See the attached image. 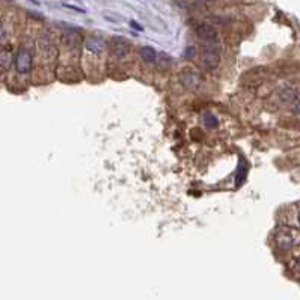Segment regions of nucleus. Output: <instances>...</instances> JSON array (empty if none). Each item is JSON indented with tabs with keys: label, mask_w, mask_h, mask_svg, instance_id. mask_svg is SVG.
I'll return each mask as SVG.
<instances>
[{
	"label": "nucleus",
	"mask_w": 300,
	"mask_h": 300,
	"mask_svg": "<svg viewBox=\"0 0 300 300\" xmlns=\"http://www.w3.org/2000/svg\"><path fill=\"white\" fill-rule=\"evenodd\" d=\"M201 59L205 68L213 69L217 68L220 62V47L217 42H204L201 50Z\"/></svg>",
	"instance_id": "obj_1"
},
{
	"label": "nucleus",
	"mask_w": 300,
	"mask_h": 300,
	"mask_svg": "<svg viewBox=\"0 0 300 300\" xmlns=\"http://www.w3.org/2000/svg\"><path fill=\"white\" fill-rule=\"evenodd\" d=\"M32 68V53L21 47L15 54V69L20 74H27Z\"/></svg>",
	"instance_id": "obj_2"
},
{
	"label": "nucleus",
	"mask_w": 300,
	"mask_h": 300,
	"mask_svg": "<svg viewBox=\"0 0 300 300\" xmlns=\"http://www.w3.org/2000/svg\"><path fill=\"white\" fill-rule=\"evenodd\" d=\"M194 32L197 33V36L201 39H204V42H216L217 38H219V32L217 29L210 24V23H201L196 26Z\"/></svg>",
	"instance_id": "obj_3"
},
{
	"label": "nucleus",
	"mask_w": 300,
	"mask_h": 300,
	"mask_svg": "<svg viewBox=\"0 0 300 300\" xmlns=\"http://www.w3.org/2000/svg\"><path fill=\"white\" fill-rule=\"evenodd\" d=\"M130 51V42L121 36H115L110 42V53L112 56L118 57V59H122L128 54Z\"/></svg>",
	"instance_id": "obj_4"
},
{
	"label": "nucleus",
	"mask_w": 300,
	"mask_h": 300,
	"mask_svg": "<svg viewBox=\"0 0 300 300\" xmlns=\"http://www.w3.org/2000/svg\"><path fill=\"white\" fill-rule=\"evenodd\" d=\"M86 48L92 53H101L106 48V41L99 36H90L86 41Z\"/></svg>",
	"instance_id": "obj_5"
},
{
	"label": "nucleus",
	"mask_w": 300,
	"mask_h": 300,
	"mask_svg": "<svg viewBox=\"0 0 300 300\" xmlns=\"http://www.w3.org/2000/svg\"><path fill=\"white\" fill-rule=\"evenodd\" d=\"M276 244L280 250H289L294 244V240L289 234L286 232H280L276 235Z\"/></svg>",
	"instance_id": "obj_6"
},
{
	"label": "nucleus",
	"mask_w": 300,
	"mask_h": 300,
	"mask_svg": "<svg viewBox=\"0 0 300 300\" xmlns=\"http://www.w3.org/2000/svg\"><path fill=\"white\" fill-rule=\"evenodd\" d=\"M139 54H140V57H142L145 62L152 63V62H155V60H157V51H155L152 47H149V45H143V47H140Z\"/></svg>",
	"instance_id": "obj_7"
},
{
	"label": "nucleus",
	"mask_w": 300,
	"mask_h": 300,
	"mask_svg": "<svg viewBox=\"0 0 300 300\" xmlns=\"http://www.w3.org/2000/svg\"><path fill=\"white\" fill-rule=\"evenodd\" d=\"M181 80H182V84L187 87H196L201 83V77L196 72H185Z\"/></svg>",
	"instance_id": "obj_8"
},
{
	"label": "nucleus",
	"mask_w": 300,
	"mask_h": 300,
	"mask_svg": "<svg viewBox=\"0 0 300 300\" xmlns=\"http://www.w3.org/2000/svg\"><path fill=\"white\" fill-rule=\"evenodd\" d=\"M279 98H280V101H282L283 104H292V103L297 99V90H295V89H291V87H286V89H283V90L280 92Z\"/></svg>",
	"instance_id": "obj_9"
},
{
	"label": "nucleus",
	"mask_w": 300,
	"mask_h": 300,
	"mask_svg": "<svg viewBox=\"0 0 300 300\" xmlns=\"http://www.w3.org/2000/svg\"><path fill=\"white\" fill-rule=\"evenodd\" d=\"M12 63V54L8 50H2L0 51V72L8 71V68Z\"/></svg>",
	"instance_id": "obj_10"
},
{
	"label": "nucleus",
	"mask_w": 300,
	"mask_h": 300,
	"mask_svg": "<svg viewBox=\"0 0 300 300\" xmlns=\"http://www.w3.org/2000/svg\"><path fill=\"white\" fill-rule=\"evenodd\" d=\"M78 41H80V36L75 35V33H66L63 36V42L69 47V48H74V45H78Z\"/></svg>",
	"instance_id": "obj_11"
},
{
	"label": "nucleus",
	"mask_w": 300,
	"mask_h": 300,
	"mask_svg": "<svg viewBox=\"0 0 300 300\" xmlns=\"http://www.w3.org/2000/svg\"><path fill=\"white\" fill-rule=\"evenodd\" d=\"M243 158L240 160V166H238V170H237V185H241V182H243V179H244V173H246V169H244V166H243Z\"/></svg>",
	"instance_id": "obj_12"
},
{
	"label": "nucleus",
	"mask_w": 300,
	"mask_h": 300,
	"mask_svg": "<svg viewBox=\"0 0 300 300\" xmlns=\"http://www.w3.org/2000/svg\"><path fill=\"white\" fill-rule=\"evenodd\" d=\"M205 125H207L208 128H216V127L219 125V121L216 119V116L207 115V116H205Z\"/></svg>",
	"instance_id": "obj_13"
},
{
	"label": "nucleus",
	"mask_w": 300,
	"mask_h": 300,
	"mask_svg": "<svg viewBox=\"0 0 300 300\" xmlns=\"http://www.w3.org/2000/svg\"><path fill=\"white\" fill-rule=\"evenodd\" d=\"M103 15H104V18H106V20H109V21H116V23H118V21L121 20V17H119V15H115V14L109 15L107 12H104Z\"/></svg>",
	"instance_id": "obj_14"
},
{
	"label": "nucleus",
	"mask_w": 300,
	"mask_h": 300,
	"mask_svg": "<svg viewBox=\"0 0 300 300\" xmlns=\"http://www.w3.org/2000/svg\"><path fill=\"white\" fill-rule=\"evenodd\" d=\"M63 6L71 8V9H74V11H77V12H81V14H84V12H86L84 9H81V8H78V6H75V5H71V3H63Z\"/></svg>",
	"instance_id": "obj_15"
},
{
	"label": "nucleus",
	"mask_w": 300,
	"mask_h": 300,
	"mask_svg": "<svg viewBox=\"0 0 300 300\" xmlns=\"http://www.w3.org/2000/svg\"><path fill=\"white\" fill-rule=\"evenodd\" d=\"M185 56H188V57H193L194 56V48L193 47H188L187 50H185V53H184Z\"/></svg>",
	"instance_id": "obj_16"
},
{
	"label": "nucleus",
	"mask_w": 300,
	"mask_h": 300,
	"mask_svg": "<svg viewBox=\"0 0 300 300\" xmlns=\"http://www.w3.org/2000/svg\"><path fill=\"white\" fill-rule=\"evenodd\" d=\"M131 27H134V29H137V30H142V27H140L139 24H136V21H131Z\"/></svg>",
	"instance_id": "obj_17"
},
{
	"label": "nucleus",
	"mask_w": 300,
	"mask_h": 300,
	"mask_svg": "<svg viewBox=\"0 0 300 300\" xmlns=\"http://www.w3.org/2000/svg\"><path fill=\"white\" fill-rule=\"evenodd\" d=\"M295 268H297V271L300 273V258H297V261H295Z\"/></svg>",
	"instance_id": "obj_18"
},
{
	"label": "nucleus",
	"mask_w": 300,
	"mask_h": 300,
	"mask_svg": "<svg viewBox=\"0 0 300 300\" xmlns=\"http://www.w3.org/2000/svg\"><path fill=\"white\" fill-rule=\"evenodd\" d=\"M3 36H5V29H3V26L0 24V39H2Z\"/></svg>",
	"instance_id": "obj_19"
},
{
	"label": "nucleus",
	"mask_w": 300,
	"mask_h": 300,
	"mask_svg": "<svg viewBox=\"0 0 300 300\" xmlns=\"http://www.w3.org/2000/svg\"><path fill=\"white\" fill-rule=\"evenodd\" d=\"M295 110H297V112H298V113H300V101H298V103H297V106H295Z\"/></svg>",
	"instance_id": "obj_20"
},
{
	"label": "nucleus",
	"mask_w": 300,
	"mask_h": 300,
	"mask_svg": "<svg viewBox=\"0 0 300 300\" xmlns=\"http://www.w3.org/2000/svg\"><path fill=\"white\" fill-rule=\"evenodd\" d=\"M298 223H300V216H298Z\"/></svg>",
	"instance_id": "obj_21"
}]
</instances>
